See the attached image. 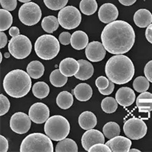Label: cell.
<instances>
[{
  "mask_svg": "<svg viewBox=\"0 0 152 152\" xmlns=\"http://www.w3.org/2000/svg\"><path fill=\"white\" fill-rule=\"evenodd\" d=\"M59 20L53 15L47 16V17L43 18L41 23V27L43 31L49 34H51L56 31L59 28Z\"/></svg>",
  "mask_w": 152,
  "mask_h": 152,
  "instance_id": "28",
  "label": "cell"
},
{
  "mask_svg": "<svg viewBox=\"0 0 152 152\" xmlns=\"http://www.w3.org/2000/svg\"><path fill=\"white\" fill-rule=\"evenodd\" d=\"M145 37L148 41L152 44V23L147 27V29L145 31Z\"/></svg>",
  "mask_w": 152,
  "mask_h": 152,
  "instance_id": "46",
  "label": "cell"
},
{
  "mask_svg": "<svg viewBox=\"0 0 152 152\" xmlns=\"http://www.w3.org/2000/svg\"><path fill=\"white\" fill-rule=\"evenodd\" d=\"M44 132L53 141L59 142L70 132V124L62 116L55 115L49 118L44 125Z\"/></svg>",
  "mask_w": 152,
  "mask_h": 152,
  "instance_id": "6",
  "label": "cell"
},
{
  "mask_svg": "<svg viewBox=\"0 0 152 152\" xmlns=\"http://www.w3.org/2000/svg\"><path fill=\"white\" fill-rule=\"evenodd\" d=\"M101 40L106 50L110 53L124 54L132 48L135 43V34L128 22L122 20L114 21L104 28Z\"/></svg>",
  "mask_w": 152,
  "mask_h": 152,
  "instance_id": "1",
  "label": "cell"
},
{
  "mask_svg": "<svg viewBox=\"0 0 152 152\" xmlns=\"http://www.w3.org/2000/svg\"><path fill=\"white\" fill-rule=\"evenodd\" d=\"M31 76L21 69H15L9 72L3 80L5 91L15 98L26 96L31 88Z\"/></svg>",
  "mask_w": 152,
  "mask_h": 152,
  "instance_id": "3",
  "label": "cell"
},
{
  "mask_svg": "<svg viewBox=\"0 0 152 152\" xmlns=\"http://www.w3.org/2000/svg\"><path fill=\"white\" fill-rule=\"evenodd\" d=\"M19 2H24V3H26V2H31V0H18Z\"/></svg>",
  "mask_w": 152,
  "mask_h": 152,
  "instance_id": "50",
  "label": "cell"
},
{
  "mask_svg": "<svg viewBox=\"0 0 152 152\" xmlns=\"http://www.w3.org/2000/svg\"><path fill=\"white\" fill-rule=\"evenodd\" d=\"M42 12L40 6L34 2L24 3L19 9L18 18L21 23L27 26H33L40 21Z\"/></svg>",
  "mask_w": 152,
  "mask_h": 152,
  "instance_id": "9",
  "label": "cell"
},
{
  "mask_svg": "<svg viewBox=\"0 0 152 152\" xmlns=\"http://www.w3.org/2000/svg\"><path fill=\"white\" fill-rule=\"evenodd\" d=\"M56 152H77L78 151V145L71 138H64L59 141L56 146Z\"/></svg>",
  "mask_w": 152,
  "mask_h": 152,
  "instance_id": "26",
  "label": "cell"
},
{
  "mask_svg": "<svg viewBox=\"0 0 152 152\" xmlns=\"http://www.w3.org/2000/svg\"><path fill=\"white\" fill-rule=\"evenodd\" d=\"M105 135L99 130L91 129L87 130L81 138V145L85 151H88L91 146L97 143H104Z\"/></svg>",
  "mask_w": 152,
  "mask_h": 152,
  "instance_id": "14",
  "label": "cell"
},
{
  "mask_svg": "<svg viewBox=\"0 0 152 152\" xmlns=\"http://www.w3.org/2000/svg\"><path fill=\"white\" fill-rule=\"evenodd\" d=\"M97 117L92 112L85 111L80 114L78 117V124L81 129L85 130H89L94 129L97 126Z\"/></svg>",
  "mask_w": 152,
  "mask_h": 152,
  "instance_id": "21",
  "label": "cell"
},
{
  "mask_svg": "<svg viewBox=\"0 0 152 152\" xmlns=\"http://www.w3.org/2000/svg\"><path fill=\"white\" fill-rule=\"evenodd\" d=\"M78 62L79 63V69L75 75V77L81 81L89 79L93 75L94 71L93 65L85 59H79Z\"/></svg>",
  "mask_w": 152,
  "mask_h": 152,
  "instance_id": "20",
  "label": "cell"
},
{
  "mask_svg": "<svg viewBox=\"0 0 152 152\" xmlns=\"http://www.w3.org/2000/svg\"><path fill=\"white\" fill-rule=\"evenodd\" d=\"M0 4L2 9L11 12L16 9L18 3L17 0H0Z\"/></svg>",
  "mask_w": 152,
  "mask_h": 152,
  "instance_id": "40",
  "label": "cell"
},
{
  "mask_svg": "<svg viewBox=\"0 0 152 152\" xmlns=\"http://www.w3.org/2000/svg\"><path fill=\"white\" fill-rule=\"evenodd\" d=\"M133 20L138 28H147L152 23V14L148 9H141L135 12Z\"/></svg>",
  "mask_w": 152,
  "mask_h": 152,
  "instance_id": "19",
  "label": "cell"
},
{
  "mask_svg": "<svg viewBox=\"0 0 152 152\" xmlns=\"http://www.w3.org/2000/svg\"><path fill=\"white\" fill-rule=\"evenodd\" d=\"M89 38L87 34L82 31H77L72 34L71 37V45L74 49L81 50L86 48L88 45Z\"/></svg>",
  "mask_w": 152,
  "mask_h": 152,
  "instance_id": "22",
  "label": "cell"
},
{
  "mask_svg": "<svg viewBox=\"0 0 152 152\" xmlns=\"http://www.w3.org/2000/svg\"><path fill=\"white\" fill-rule=\"evenodd\" d=\"M116 100L122 107H127L131 106L135 100V92L128 87L119 88L116 93Z\"/></svg>",
  "mask_w": 152,
  "mask_h": 152,
  "instance_id": "17",
  "label": "cell"
},
{
  "mask_svg": "<svg viewBox=\"0 0 152 152\" xmlns=\"http://www.w3.org/2000/svg\"><path fill=\"white\" fill-rule=\"evenodd\" d=\"M27 72L34 79L41 78L44 73V66L40 61H32L27 66Z\"/></svg>",
  "mask_w": 152,
  "mask_h": 152,
  "instance_id": "25",
  "label": "cell"
},
{
  "mask_svg": "<svg viewBox=\"0 0 152 152\" xmlns=\"http://www.w3.org/2000/svg\"><path fill=\"white\" fill-rule=\"evenodd\" d=\"M89 152H111V149L107 144L97 143L94 145L88 150Z\"/></svg>",
  "mask_w": 152,
  "mask_h": 152,
  "instance_id": "38",
  "label": "cell"
},
{
  "mask_svg": "<svg viewBox=\"0 0 152 152\" xmlns=\"http://www.w3.org/2000/svg\"><path fill=\"white\" fill-rule=\"evenodd\" d=\"M105 47L99 41H93L88 43L85 48V55L91 62H97L103 60L106 56Z\"/></svg>",
  "mask_w": 152,
  "mask_h": 152,
  "instance_id": "13",
  "label": "cell"
},
{
  "mask_svg": "<svg viewBox=\"0 0 152 152\" xmlns=\"http://www.w3.org/2000/svg\"><path fill=\"white\" fill-rule=\"evenodd\" d=\"M117 107L118 102L113 97H107L101 102V108L106 113H113L117 110Z\"/></svg>",
  "mask_w": 152,
  "mask_h": 152,
  "instance_id": "35",
  "label": "cell"
},
{
  "mask_svg": "<svg viewBox=\"0 0 152 152\" xmlns=\"http://www.w3.org/2000/svg\"><path fill=\"white\" fill-rule=\"evenodd\" d=\"M56 104L61 109L67 110L72 106L73 97L71 93L68 91H62L56 97Z\"/></svg>",
  "mask_w": 152,
  "mask_h": 152,
  "instance_id": "27",
  "label": "cell"
},
{
  "mask_svg": "<svg viewBox=\"0 0 152 152\" xmlns=\"http://www.w3.org/2000/svg\"><path fill=\"white\" fill-rule=\"evenodd\" d=\"M150 81L146 77L144 76H138L134 80L133 82V88L138 93L147 91L150 87Z\"/></svg>",
  "mask_w": 152,
  "mask_h": 152,
  "instance_id": "34",
  "label": "cell"
},
{
  "mask_svg": "<svg viewBox=\"0 0 152 152\" xmlns=\"http://www.w3.org/2000/svg\"><path fill=\"white\" fill-rule=\"evenodd\" d=\"M129 151H130V152H141L140 150H138V149H135V148L130 149Z\"/></svg>",
  "mask_w": 152,
  "mask_h": 152,
  "instance_id": "49",
  "label": "cell"
},
{
  "mask_svg": "<svg viewBox=\"0 0 152 152\" xmlns=\"http://www.w3.org/2000/svg\"><path fill=\"white\" fill-rule=\"evenodd\" d=\"M9 34L10 36H12V37H14L18 36V35L20 34V31H19V29L17 27H12V28H10V29H9Z\"/></svg>",
  "mask_w": 152,
  "mask_h": 152,
  "instance_id": "47",
  "label": "cell"
},
{
  "mask_svg": "<svg viewBox=\"0 0 152 152\" xmlns=\"http://www.w3.org/2000/svg\"><path fill=\"white\" fill-rule=\"evenodd\" d=\"M52 139L42 133H32L24 138L20 147L21 152H53Z\"/></svg>",
  "mask_w": 152,
  "mask_h": 152,
  "instance_id": "4",
  "label": "cell"
},
{
  "mask_svg": "<svg viewBox=\"0 0 152 152\" xmlns=\"http://www.w3.org/2000/svg\"><path fill=\"white\" fill-rule=\"evenodd\" d=\"M137 0H119V2L123 5H126V6H129V5H133L136 2Z\"/></svg>",
  "mask_w": 152,
  "mask_h": 152,
  "instance_id": "48",
  "label": "cell"
},
{
  "mask_svg": "<svg viewBox=\"0 0 152 152\" xmlns=\"http://www.w3.org/2000/svg\"><path fill=\"white\" fill-rule=\"evenodd\" d=\"M9 51L11 55L17 59H25L32 50L31 42L28 37L19 34L12 37L9 43Z\"/></svg>",
  "mask_w": 152,
  "mask_h": 152,
  "instance_id": "7",
  "label": "cell"
},
{
  "mask_svg": "<svg viewBox=\"0 0 152 152\" xmlns=\"http://www.w3.org/2000/svg\"><path fill=\"white\" fill-rule=\"evenodd\" d=\"M119 16V11L115 5L112 3H105L100 6L98 11V18L101 22L110 24L116 21Z\"/></svg>",
  "mask_w": 152,
  "mask_h": 152,
  "instance_id": "15",
  "label": "cell"
},
{
  "mask_svg": "<svg viewBox=\"0 0 152 152\" xmlns=\"http://www.w3.org/2000/svg\"><path fill=\"white\" fill-rule=\"evenodd\" d=\"M147 130V126L145 122L138 118H131L123 125L125 135L132 140H138L145 137Z\"/></svg>",
  "mask_w": 152,
  "mask_h": 152,
  "instance_id": "10",
  "label": "cell"
},
{
  "mask_svg": "<svg viewBox=\"0 0 152 152\" xmlns=\"http://www.w3.org/2000/svg\"><path fill=\"white\" fill-rule=\"evenodd\" d=\"M95 85L98 88V90H104L110 85V81L107 77L100 76L95 81Z\"/></svg>",
  "mask_w": 152,
  "mask_h": 152,
  "instance_id": "39",
  "label": "cell"
},
{
  "mask_svg": "<svg viewBox=\"0 0 152 152\" xmlns=\"http://www.w3.org/2000/svg\"><path fill=\"white\" fill-rule=\"evenodd\" d=\"M10 109V102L5 95L0 94V115L3 116Z\"/></svg>",
  "mask_w": 152,
  "mask_h": 152,
  "instance_id": "37",
  "label": "cell"
},
{
  "mask_svg": "<svg viewBox=\"0 0 152 152\" xmlns=\"http://www.w3.org/2000/svg\"><path fill=\"white\" fill-rule=\"evenodd\" d=\"M9 53H5V57H6V58H9Z\"/></svg>",
  "mask_w": 152,
  "mask_h": 152,
  "instance_id": "52",
  "label": "cell"
},
{
  "mask_svg": "<svg viewBox=\"0 0 152 152\" xmlns=\"http://www.w3.org/2000/svg\"><path fill=\"white\" fill-rule=\"evenodd\" d=\"M8 42V38L6 34L4 33L3 31L0 32V48L2 49L5 47L6 43Z\"/></svg>",
  "mask_w": 152,
  "mask_h": 152,
  "instance_id": "45",
  "label": "cell"
},
{
  "mask_svg": "<svg viewBox=\"0 0 152 152\" xmlns=\"http://www.w3.org/2000/svg\"><path fill=\"white\" fill-rule=\"evenodd\" d=\"M12 15L9 11L0 9V31H5L9 29L12 24Z\"/></svg>",
  "mask_w": 152,
  "mask_h": 152,
  "instance_id": "33",
  "label": "cell"
},
{
  "mask_svg": "<svg viewBox=\"0 0 152 152\" xmlns=\"http://www.w3.org/2000/svg\"><path fill=\"white\" fill-rule=\"evenodd\" d=\"M79 69V63L73 58L68 57L62 59L59 63V70L67 77H72L78 72Z\"/></svg>",
  "mask_w": 152,
  "mask_h": 152,
  "instance_id": "18",
  "label": "cell"
},
{
  "mask_svg": "<svg viewBox=\"0 0 152 152\" xmlns=\"http://www.w3.org/2000/svg\"><path fill=\"white\" fill-rule=\"evenodd\" d=\"M50 83L54 87L61 88L66 84L68 81V77L62 74L59 69H55L50 74Z\"/></svg>",
  "mask_w": 152,
  "mask_h": 152,
  "instance_id": "30",
  "label": "cell"
},
{
  "mask_svg": "<svg viewBox=\"0 0 152 152\" xmlns=\"http://www.w3.org/2000/svg\"><path fill=\"white\" fill-rule=\"evenodd\" d=\"M2 54L0 53V62H2Z\"/></svg>",
  "mask_w": 152,
  "mask_h": 152,
  "instance_id": "51",
  "label": "cell"
},
{
  "mask_svg": "<svg viewBox=\"0 0 152 152\" xmlns=\"http://www.w3.org/2000/svg\"><path fill=\"white\" fill-rule=\"evenodd\" d=\"M145 77L148 79V81L152 83V60L149 61L144 69Z\"/></svg>",
  "mask_w": 152,
  "mask_h": 152,
  "instance_id": "42",
  "label": "cell"
},
{
  "mask_svg": "<svg viewBox=\"0 0 152 152\" xmlns=\"http://www.w3.org/2000/svg\"><path fill=\"white\" fill-rule=\"evenodd\" d=\"M34 50L40 59L43 60L53 59L58 55L60 50L59 40L53 35H42L35 42Z\"/></svg>",
  "mask_w": 152,
  "mask_h": 152,
  "instance_id": "5",
  "label": "cell"
},
{
  "mask_svg": "<svg viewBox=\"0 0 152 152\" xmlns=\"http://www.w3.org/2000/svg\"><path fill=\"white\" fill-rule=\"evenodd\" d=\"M58 20L62 28L72 30L79 26L81 21V15L77 8L69 5L60 9Z\"/></svg>",
  "mask_w": 152,
  "mask_h": 152,
  "instance_id": "8",
  "label": "cell"
},
{
  "mask_svg": "<svg viewBox=\"0 0 152 152\" xmlns=\"http://www.w3.org/2000/svg\"><path fill=\"white\" fill-rule=\"evenodd\" d=\"M114 91V83L113 81H110V85L109 86L107 87L104 90H99L100 93L103 95H109L113 93Z\"/></svg>",
  "mask_w": 152,
  "mask_h": 152,
  "instance_id": "44",
  "label": "cell"
},
{
  "mask_svg": "<svg viewBox=\"0 0 152 152\" xmlns=\"http://www.w3.org/2000/svg\"><path fill=\"white\" fill-rule=\"evenodd\" d=\"M103 132L105 137L111 139L114 137L119 135L120 134V127L115 122H109L104 125L103 128Z\"/></svg>",
  "mask_w": 152,
  "mask_h": 152,
  "instance_id": "31",
  "label": "cell"
},
{
  "mask_svg": "<svg viewBox=\"0 0 152 152\" xmlns=\"http://www.w3.org/2000/svg\"><path fill=\"white\" fill-rule=\"evenodd\" d=\"M73 91L75 97L79 101H87L90 100L93 94L91 87L86 83L78 84Z\"/></svg>",
  "mask_w": 152,
  "mask_h": 152,
  "instance_id": "23",
  "label": "cell"
},
{
  "mask_svg": "<svg viewBox=\"0 0 152 152\" xmlns=\"http://www.w3.org/2000/svg\"><path fill=\"white\" fill-rule=\"evenodd\" d=\"M152 99V94L150 92H142L136 99V107L141 113H148L152 111V101H148Z\"/></svg>",
  "mask_w": 152,
  "mask_h": 152,
  "instance_id": "24",
  "label": "cell"
},
{
  "mask_svg": "<svg viewBox=\"0 0 152 152\" xmlns=\"http://www.w3.org/2000/svg\"><path fill=\"white\" fill-rule=\"evenodd\" d=\"M28 115L31 121L37 124H42L50 118V110L43 103H35L30 107Z\"/></svg>",
  "mask_w": 152,
  "mask_h": 152,
  "instance_id": "12",
  "label": "cell"
},
{
  "mask_svg": "<svg viewBox=\"0 0 152 152\" xmlns=\"http://www.w3.org/2000/svg\"><path fill=\"white\" fill-rule=\"evenodd\" d=\"M32 92L36 97L39 99H43L48 96L50 93V87L46 82L38 81L32 87Z\"/></svg>",
  "mask_w": 152,
  "mask_h": 152,
  "instance_id": "29",
  "label": "cell"
},
{
  "mask_svg": "<svg viewBox=\"0 0 152 152\" xmlns=\"http://www.w3.org/2000/svg\"><path fill=\"white\" fill-rule=\"evenodd\" d=\"M106 144L113 152H128L131 148L132 142L130 138L117 135L110 139Z\"/></svg>",
  "mask_w": 152,
  "mask_h": 152,
  "instance_id": "16",
  "label": "cell"
},
{
  "mask_svg": "<svg viewBox=\"0 0 152 152\" xmlns=\"http://www.w3.org/2000/svg\"><path fill=\"white\" fill-rule=\"evenodd\" d=\"M79 6L81 12L85 15H91L94 14L97 9L96 0H81Z\"/></svg>",
  "mask_w": 152,
  "mask_h": 152,
  "instance_id": "32",
  "label": "cell"
},
{
  "mask_svg": "<svg viewBox=\"0 0 152 152\" xmlns=\"http://www.w3.org/2000/svg\"><path fill=\"white\" fill-rule=\"evenodd\" d=\"M68 1L69 0H43V2L49 9L57 11L66 7Z\"/></svg>",
  "mask_w": 152,
  "mask_h": 152,
  "instance_id": "36",
  "label": "cell"
},
{
  "mask_svg": "<svg viewBox=\"0 0 152 152\" xmlns=\"http://www.w3.org/2000/svg\"><path fill=\"white\" fill-rule=\"evenodd\" d=\"M71 37L72 35L69 32H62L60 34L59 37V40L62 45H69L71 43Z\"/></svg>",
  "mask_w": 152,
  "mask_h": 152,
  "instance_id": "41",
  "label": "cell"
},
{
  "mask_svg": "<svg viewBox=\"0 0 152 152\" xmlns=\"http://www.w3.org/2000/svg\"><path fill=\"white\" fill-rule=\"evenodd\" d=\"M9 150V142L5 137L0 135V151L6 152Z\"/></svg>",
  "mask_w": 152,
  "mask_h": 152,
  "instance_id": "43",
  "label": "cell"
},
{
  "mask_svg": "<svg viewBox=\"0 0 152 152\" xmlns=\"http://www.w3.org/2000/svg\"><path fill=\"white\" fill-rule=\"evenodd\" d=\"M31 126V119L29 115L22 112L13 114L10 119V128L17 134H24L29 131Z\"/></svg>",
  "mask_w": 152,
  "mask_h": 152,
  "instance_id": "11",
  "label": "cell"
},
{
  "mask_svg": "<svg viewBox=\"0 0 152 152\" xmlns=\"http://www.w3.org/2000/svg\"><path fill=\"white\" fill-rule=\"evenodd\" d=\"M105 73L114 84L124 85L132 79L135 74L133 62L128 56L119 54L110 58L105 66Z\"/></svg>",
  "mask_w": 152,
  "mask_h": 152,
  "instance_id": "2",
  "label": "cell"
}]
</instances>
